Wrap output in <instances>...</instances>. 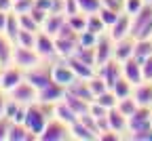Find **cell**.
Here are the masks:
<instances>
[{
	"mask_svg": "<svg viewBox=\"0 0 152 141\" xmlns=\"http://www.w3.org/2000/svg\"><path fill=\"white\" fill-rule=\"evenodd\" d=\"M146 2H152V0H146Z\"/></svg>",
	"mask_w": 152,
	"mask_h": 141,
	"instance_id": "49",
	"label": "cell"
},
{
	"mask_svg": "<svg viewBox=\"0 0 152 141\" xmlns=\"http://www.w3.org/2000/svg\"><path fill=\"white\" fill-rule=\"evenodd\" d=\"M108 122H110V129L116 131V133H127L129 131V118L118 110V108H112L108 112Z\"/></svg>",
	"mask_w": 152,
	"mask_h": 141,
	"instance_id": "18",
	"label": "cell"
},
{
	"mask_svg": "<svg viewBox=\"0 0 152 141\" xmlns=\"http://www.w3.org/2000/svg\"><path fill=\"white\" fill-rule=\"evenodd\" d=\"M118 139H121V133H116V131L99 133V141H118Z\"/></svg>",
	"mask_w": 152,
	"mask_h": 141,
	"instance_id": "45",
	"label": "cell"
},
{
	"mask_svg": "<svg viewBox=\"0 0 152 141\" xmlns=\"http://www.w3.org/2000/svg\"><path fill=\"white\" fill-rule=\"evenodd\" d=\"M131 36L135 40L152 38V2H146L140 13L131 17Z\"/></svg>",
	"mask_w": 152,
	"mask_h": 141,
	"instance_id": "1",
	"label": "cell"
},
{
	"mask_svg": "<svg viewBox=\"0 0 152 141\" xmlns=\"http://www.w3.org/2000/svg\"><path fill=\"white\" fill-rule=\"evenodd\" d=\"M116 108L129 118V116H133L135 114V110L140 108V103L135 101V97L133 95H129V97H123V99H118V103H116Z\"/></svg>",
	"mask_w": 152,
	"mask_h": 141,
	"instance_id": "28",
	"label": "cell"
},
{
	"mask_svg": "<svg viewBox=\"0 0 152 141\" xmlns=\"http://www.w3.org/2000/svg\"><path fill=\"white\" fill-rule=\"evenodd\" d=\"M87 30L89 32H93V34H104L108 28H106V23H104V19L99 17V13H93V15H89V19H87Z\"/></svg>",
	"mask_w": 152,
	"mask_h": 141,
	"instance_id": "30",
	"label": "cell"
},
{
	"mask_svg": "<svg viewBox=\"0 0 152 141\" xmlns=\"http://www.w3.org/2000/svg\"><path fill=\"white\" fill-rule=\"evenodd\" d=\"M70 131H72V139H76V141H95V139H99V135L93 129H89L87 124H83L80 120H76L74 124H70Z\"/></svg>",
	"mask_w": 152,
	"mask_h": 141,
	"instance_id": "21",
	"label": "cell"
},
{
	"mask_svg": "<svg viewBox=\"0 0 152 141\" xmlns=\"http://www.w3.org/2000/svg\"><path fill=\"white\" fill-rule=\"evenodd\" d=\"M76 78H78V76H76V72L68 63V59H61V61H55L53 63V80H55V82H59L61 86L68 89Z\"/></svg>",
	"mask_w": 152,
	"mask_h": 141,
	"instance_id": "8",
	"label": "cell"
},
{
	"mask_svg": "<svg viewBox=\"0 0 152 141\" xmlns=\"http://www.w3.org/2000/svg\"><path fill=\"white\" fill-rule=\"evenodd\" d=\"M36 4V0H15V4H13V11L17 15H23V13H30Z\"/></svg>",
	"mask_w": 152,
	"mask_h": 141,
	"instance_id": "38",
	"label": "cell"
},
{
	"mask_svg": "<svg viewBox=\"0 0 152 141\" xmlns=\"http://www.w3.org/2000/svg\"><path fill=\"white\" fill-rule=\"evenodd\" d=\"M97 74L106 80L108 86L112 89L114 84H116V80L123 76V63L118 61V59H110L108 63H104V65L97 68Z\"/></svg>",
	"mask_w": 152,
	"mask_h": 141,
	"instance_id": "10",
	"label": "cell"
},
{
	"mask_svg": "<svg viewBox=\"0 0 152 141\" xmlns=\"http://www.w3.org/2000/svg\"><path fill=\"white\" fill-rule=\"evenodd\" d=\"M7 21H9V13L0 11V34H4V30H7Z\"/></svg>",
	"mask_w": 152,
	"mask_h": 141,
	"instance_id": "47",
	"label": "cell"
},
{
	"mask_svg": "<svg viewBox=\"0 0 152 141\" xmlns=\"http://www.w3.org/2000/svg\"><path fill=\"white\" fill-rule=\"evenodd\" d=\"M9 97L11 99H15L17 103H23V105H30V103H34V101H38V89L32 84V82H28V80H23V82H19L11 93H9Z\"/></svg>",
	"mask_w": 152,
	"mask_h": 141,
	"instance_id": "7",
	"label": "cell"
},
{
	"mask_svg": "<svg viewBox=\"0 0 152 141\" xmlns=\"http://www.w3.org/2000/svg\"><path fill=\"white\" fill-rule=\"evenodd\" d=\"M26 80L28 82H32L38 91L49 86L51 82H55L53 80V65H42V63H38L30 70H26Z\"/></svg>",
	"mask_w": 152,
	"mask_h": 141,
	"instance_id": "4",
	"label": "cell"
},
{
	"mask_svg": "<svg viewBox=\"0 0 152 141\" xmlns=\"http://www.w3.org/2000/svg\"><path fill=\"white\" fill-rule=\"evenodd\" d=\"M66 19H68V17H66L64 13H49V17L45 19V23H42V28H40V30L55 38L57 34H59L61 25L66 23Z\"/></svg>",
	"mask_w": 152,
	"mask_h": 141,
	"instance_id": "19",
	"label": "cell"
},
{
	"mask_svg": "<svg viewBox=\"0 0 152 141\" xmlns=\"http://www.w3.org/2000/svg\"><path fill=\"white\" fill-rule=\"evenodd\" d=\"M64 13H66V17H68V15H76V13H80L78 2H76V0H66V9H64Z\"/></svg>",
	"mask_w": 152,
	"mask_h": 141,
	"instance_id": "44",
	"label": "cell"
},
{
	"mask_svg": "<svg viewBox=\"0 0 152 141\" xmlns=\"http://www.w3.org/2000/svg\"><path fill=\"white\" fill-rule=\"evenodd\" d=\"M13 63H15V65H19L21 70H30V68H34V65L40 63V55L36 53V49L21 47V44H15Z\"/></svg>",
	"mask_w": 152,
	"mask_h": 141,
	"instance_id": "5",
	"label": "cell"
},
{
	"mask_svg": "<svg viewBox=\"0 0 152 141\" xmlns=\"http://www.w3.org/2000/svg\"><path fill=\"white\" fill-rule=\"evenodd\" d=\"M74 57H76V59H80V61H85L87 65H91V68L97 70V57H95V47H80V44H78V49H76V53H74Z\"/></svg>",
	"mask_w": 152,
	"mask_h": 141,
	"instance_id": "27",
	"label": "cell"
},
{
	"mask_svg": "<svg viewBox=\"0 0 152 141\" xmlns=\"http://www.w3.org/2000/svg\"><path fill=\"white\" fill-rule=\"evenodd\" d=\"M123 76L129 80V82L135 86L140 82H144V70H142V61H137L135 57L123 61Z\"/></svg>",
	"mask_w": 152,
	"mask_h": 141,
	"instance_id": "11",
	"label": "cell"
},
{
	"mask_svg": "<svg viewBox=\"0 0 152 141\" xmlns=\"http://www.w3.org/2000/svg\"><path fill=\"white\" fill-rule=\"evenodd\" d=\"M112 91L116 93V97H118V99H123V97H129V95H133V84L129 82V80H127L125 76H121V78L116 80V84L112 86Z\"/></svg>",
	"mask_w": 152,
	"mask_h": 141,
	"instance_id": "32",
	"label": "cell"
},
{
	"mask_svg": "<svg viewBox=\"0 0 152 141\" xmlns=\"http://www.w3.org/2000/svg\"><path fill=\"white\" fill-rule=\"evenodd\" d=\"M66 97V86H61L59 82H51L49 86L38 91V101H45V103H57Z\"/></svg>",
	"mask_w": 152,
	"mask_h": 141,
	"instance_id": "12",
	"label": "cell"
},
{
	"mask_svg": "<svg viewBox=\"0 0 152 141\" xmlns=\"http://www.w3.org/2000/svg\"><path fill=\"white\" fill-rule=\"evenodd\" d=\"M26 80V70H21L19 65L11 63V65H4L0 68V89H2L7 95L19 84Z\"/></svg>",
	"mask_w": 152,
	"mask_h": 141,
	"instance_id": "3",
	"label": "cell"
},
{
	"mask_svg": "<svg viewBox=\"0 0 152 141\" xmlns=\"http://www.w3.org/2000/svg\"><path fill=\"white\" fill-rule=\"evenodd\" d=\"M64 101L78 114V116H83V114H89V110H91V101H85V99H80V97H76V95H72V93H68L66 91V97H64Z\"/></svg>",
	"mask_w": 152,
	"mask_h": 141,
	"instance_id": "25",
	"label": "cell"
},
{
	"mask_svg": "<svg viewBox=\"0 0 152 141\" xmlns=\"http://www.w3.org/2000/svg\"><path fill=\"white\" fill-rule=\"evenodd\" d=\"M36 38H38V32L19 30V34H17V40H15V44H21V47H30V49H34V47H36Z\"/></svg>",
	"mask_w": 152,
	"mask_h": 141,
	"instance_id": "31",
	"label": "cell"
},
{
	"mask_svg": "<svg viewBox=\"0 0 152 141\" xmlns=\"http://www.w3.org/2000/svg\"><path fill=\"white\" fill-rule=\"evenodd\" d=\"M97 13H99V17L104 19L106 28H112L114 23H116V19L121 17V13H118V11H114V9H108V7H102Z\"/></svg>",
	"mask_w": 152,
	"mask_h": 141,
	"instance_id": "35",
	"label": "cell"
},
{
	"mask_svg": "<svg viewBox=\"0 0 152 141\" xmlns=\"http://www.w3.org/2000/svg\"><path fill=\"white\" fill-rule=\"evenodd\" d=\"M93 101H97L99 105H104V108H108V110H112V108H116V103H118V97H116V93H114L112 89H108V91H104V93H99L97 97L93 99Z\"/></svg>",
	"mask_w": 152,
	"mask_h": 141,
	"instance_id": "29",
	"label": "cell"
},
{
	"mask_svg": "<svg viewBox=\"0 0 152 141\" xmlns=\"http://www.w3.org/2000/svg\"><path fill=\"white\" fill-rule=\"evenodd\" d=\"M36 53L40 55V59H53L57 57V47H55V38L49 36L47 32H38V38H36Z\"/></svg>",
	"mask_w": 152,
	"mask_h": 141,
	"instance_id": "9",
	"label": "cell"
},
{
	"mask_svg": "<svg viewBox=\"0 0 152 141\" xmlns=\"http://www.w3.org/2000/svg\"><path fill=\"white\" fill-rule=\"evenodd\" d=\"M89 86H91V91H93V95L97 97L99 93H104V91H108L110 86H108V82L99 76V74H95L93 78H89Z\"/></svg>",
	"mask_w": 152,
	"mask_h": 141,
	"instance_id": "37",
	"label": "cell"
},
{
	"mask_svg": "<svg viewBox=\"0 0 152 141\" xmlns=\"http://www.w3.org/2000/svg\"><path fill=\"white\" fill-rule=\"evenodd\" d=\"M144 4H146V0H125V13H129L133 17L144 9Z\"/></svg>",
	"mask_w": 152,
	"mask_h": 141,
	"instance_id": "39",
	"label": "cell"
},
{
	"mask_svg": "<svg viewBox=\"0 0 152 141\" xmlns=\"http://www.w3.org/2000/svg\"><path fill=\"white\" fill-rule=\"evenodd\" d=\"M102 7L114 9L118 13H125V0H102Z\"/></svg>",
	"mask_w": 152,
	"mask_h": 141,
	"instance_id": "42",
	"label": "cell"
},
{
	"mask_svg": "<svg viewBox=\"0 0 152 141\" xmlns=\"http://www.w3.org/2000/svg\"><path fill=\"white\" fill-rule=\"evenodd\" d=\"M76 2H78L80 13H85V15H93L102 9V0H76Z\"/></svg>",
	"mask_w": 152,
	"mask_h": 141,
	"instance_id": "34",
	"label": "cell"
},
{
	"mask_svg": "<svg viewBox=\"0 0 152 141\" xmlns=\"http://www.w3.org/2000/svg\"><path fill=\"white\" fill-rule=\"evenodd\" d=\"M13 4H15V0H0V11L11 13L13 11Z\"/></svg>",
	"mask_w": 152,
	"mask_h": 141,
	"instance_id": "46",
	"label": "cell"
},
{
	"mask_svg": "<svg viewBox=\"0 0 152 141\" xmlns=\"http://www.w3.org/2000/svg\"><path fill=\"white\" fill-rule=\"evenodd\" d=\"M110 36L114 40H121L125 36H131V15L129 13H121V17L116 19V23H114L112 28H108Z\"/></svg>",
	"mask_w": 152,
	"mask_h": 141,
	"instance_id": "15",
	"label": "cell"
},
{
	"mask_svg": "<svg viewBox=\"0 0 152 141\" xmlns=\"http://www.w3.org/2000/svg\"><path fill=\"white\" fill-rule=\"evenodd\" d=\"M55 47H57V57L68 59L76 53L78 49V36H64V38H55Z\"/></svg>",
	"mask_w": 152,
	"mask_h": 141,
	"instance_id": "14",
	"label": "cell"
},
{
	"mask_svg": "<svg viewBox=\"0 0 152 141\" xmlns=\"http://www.w3.org/2000/svg\"><path fill=\"white\" fill-rule=\"evenodd\" d=\"M13 53H15V42L7 34H0V68L13 63Z\"/></svg>",
	"mask_w": 152,
	"mask_h": 141,
	"instance_id": "22",
	"label": "cell"
},
{
	"mask_svg": "<svg viewBox=\"0 0 152 141\" xmlns=\"http://www.w3.org/2000/svg\"><path fill=\"white\" fill-rule=\"evenodd\" d=\"M19 25H21V30L40 32V23H38V21H36V19H34L30 13H23V15H19Z\"/></svg>",
	"mask_w": 152,
	"mask_h": 141,
	"instance_id": "36",
	"label": "cell"
},
{
	"mask_svg": "<svg viewBox=\"0 0 152 141\" xmlns=\"http://www.w3.org/2000/svg\"><path fill=\"white\" fill-rule=\"evenodd\" d=\"M114 40L110 34H99L97 36V42H95V57H97V68L108 63L110 59H114Z\"/></svg>",
	"mask_w": 152,
	"mask_h": 141,
	"instance_id": "6",
	"label": "cell"
},
{
	"mask_svg": "<svg viewBox=\"0 0 152 141\" xmlns=\"http://www.w3.org/2000/svg\"><path fill=\"white\" fill-rule=\"evenodd\" d=\"M38 139L23 122H11L9 129V141H34Z\"/></svg>",
	"mask_w": 152,
	"mask_h": 141,
	"instance_id": "20",
	"label": "cell"
},
{
	"mask_svg": "<svg viewBox=\"0 0 152 141\" xmlns=\"http://www.w3.org/2000/svg\"><path fill=\"white\" fill-rule=\"evenodd\" d=\"M142 70H144V80H152V55L142 61Z\"/></svg>",
	"mask_w": 152,
	"mask_h": 141,
	"instance_id": "43",
	"label": "cell"
},
{
	"mask_svg": "<svg viewBox=\"0 0 152 141\" xmlns=\"http://www.w3.org/2000/svg\"><path fill=\"white\" fill-rule=\"evenodd\" d=\"M87 19H89V15H85V13H76V15H68V23L80 34V32L87 30Z\"/></svg>",
	"mask_w": 152,
	"mask_h": 141,
	"instance_id": "33",
	"label": "cell"
},
{
	"mask_svg": "<svg viewBox=\"0 0 152 141\" xmlns=\"http://www.w3.org/2000/svg\"><path fill=\"white\" fill-rule=\"evenodd\" d=\"M66 91L72 93V95H76V97H80V99H85V101H93V99H95V95H93V91L89 86V80L87 78H76Z\"/></svg>",
	"mask_w": 152,
	"mask_h": 141,
	"instance_id": "17",
	"label": "cell"
},
{
	"mask_svg": "<svg viewBox=\"0 0 152 141\" xmlns=\"http://www.w3.org/2000/svg\"><path fill=\"white\" fill-rule=\"evenodd\" d=\"M11 122H13L11 118H7V116H0V141L9 139V129H11Z\"/></svg>",
	"mask_w": 152,
	"mask_h": 141,
	"instance_id": "40",
	"label": "cell"
},
{
	"mask_svg": "<svg viewBox=\"0 0 152 141\" xmlns=\"http://www.w3.org/2000/svg\"><path fill=\"white\" fill-rule=\"evenodd\" d=\"M152 55V38H142V40H135V49H133V57L137 61H144Z\"/></svg>",
	"mask_w": 152,
	"mask_h": 141,
	"instance_id": "26",
	"label": "cell"
},
{
	"mask_svg": "<svg viewBox=\"0 0 152 141\" xmlns=\"http://www.w3.org/2000/svg\"><path fill=\"white\" fill-rule=\"evenodd\" d=\"M7 99H9V97H4V91L0 89V116H4V108H7Z\"/></svg>",
	"mask_w": 152,
	"mask_h": 141,
	"instance_id": "48",
	"label": "cell"
},
{
	"mask_svg": "<svg viewBox=\"0 0 152 141\" xmlns=\"http://www.w3.org/2000/svg\"><path fill=\"white\" fill-rule=\"evenodd\" d=\"M68 63L72 65V70L76 72V76H78V78H93L95 74H97V70H95V68H91V65H87L85 61H80V59H76L74 55L72 57H68Z\"/></svg>",
	"mask_w": 152,
	"mask_h": 141,
	"instance_id": "24",
	"label": "cell"
},
{
	"mask_svg": "<svg viewBox=\"0 0 152 141\" xmlns=\"http://www.w3.org/2000/svg\"><path fill=\"white\" fill-rule=\"evenodd\" d=\"M133 97L140 105L152 108V80H144V82L133 86Z\"/></svg>",
	"mask_w": 152,
	"mask_h": 141,
	"instance_id": "16",
	"label": "cell"
},
{
	"mask_svg": "<svg viewBox=\"0 0 152 141\" xmlns=\"http://www.w3.org/2000/svg\"><path fill=\"white\" fill-rule=\"evenodd\" d=\"M38 139H40V141H68V139H72L70 124L53 116L49 122H47L45 131L38 135Z\"/></svg>",
	"mask_w": 152,
	"mask_h": 141,
	"instance_id": "2",
	"label": "cell"
},
{
	"mask_svg": "<svg viewBox=\"0 0 152 141\" xmlns=\"http://www.w3.org/2000/svg\"><path fill=\"white\" fill-rule=\"evenodd\" d=\"M55 118L64 120V122H68V124H74L80 116L76 114V112H74L66 101H64V99H61V101H57V103H55Z\"/></svg>",
	"mask_w": 152,
	"mask_h": 141,
	"instance_id": "23",
	"label": "cell"
},
{
	"mask_svg": "<svg viewBox=\"0 0 152 141\" xmlns=\"http://www.w3.org/2000/svg\"><path fill=\"white\" fill-rule=\"evenodd\" d=\"M127 139H133V141H152V129H146V131H140V133H129Z\"/></svg>",
	"mask_w": 152,
	"mask_h": 141,
	"instance_id": "41",
	"label": "cell"
},
{
	"mask_svg": "<svg viewBox=\"0 0 152 141\" xmlns=\"http://www.w3.org/2000/svg\"><path fill=\"white\" fill-rule=\"evenodd\" d=\"M133 49H135V38L133 36H125L121 40L114 42V59H118V61H127V59L133 57Z\"/></svg>",
	"mask_w": 152,
	"mask_h": 141,
	"instance_id": "13",
	"label": "cell"
}]
</instances>
